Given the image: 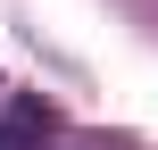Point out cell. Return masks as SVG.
<instances>
[{
  "mask_svg": "<svg viewBox=\"0 0 158 150\" xmlns=\"http://www.w3.org/2000/svg\"><path fill=\"white\" fill-rule=\"evenodd\" d=\"M42 142H58V117L25 92V100H8V117H0V150H42Z\"/></svg>",
  "mask_w": 158,
  "mask_h": 150,
  "instance_id": "1",
  "label": "cell"
},
{
  "mask_svg": "<svg viewBox=\"0 0 158 150\" xmlns=\"http://www.w3.org/2000/svg\"><path fill=\"white\" fill-rule=\"evenodd\" d=\"M67 150H133V142H100V134H75Z\"/></svg>",
  "mask_w": 158,
  "mask_h": 150,
  "instance_id": "2",
  "label": "cell"
}]
</instances>
